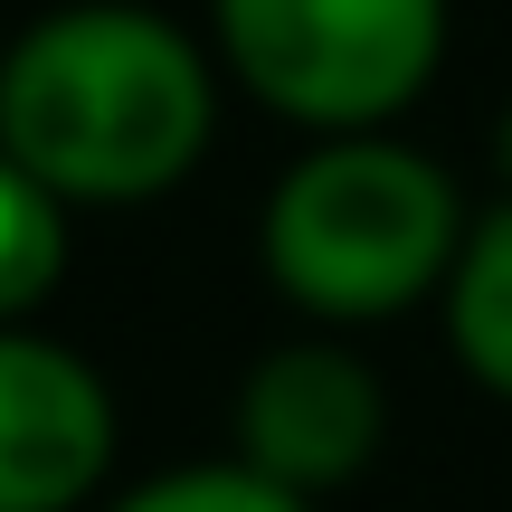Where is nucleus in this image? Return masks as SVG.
Instances as JSON below:
<instances>
[{"mask_svg":"<svg viewBox=\"0 0 512 512\" xmlns=\"http://www.w3.org/2000/svg\"><path fill=\"white\" fill-rule=\"evenodd\" d=\"M494 162H503V190H512V114H503V133H494Z\"/></svg>","mask_w":512,"mask_h":512,"instance_id":"1a4fd4ad","label":"nucleus"},{"mask_svg":"<svg viewBox=\"0 0 512 512\" xmlns=\"http://www.w3.org/2000/svg\"><path fill=\"white\" fill-rule=\"evenodd\" d=\"M114 465V389L86 351L0 323V512H76Z\"/></svg>","mask_w":512,"mask_h":512,"instance_id":"39448f33","label":"nucleus"},{"mask_svg":"<svg viewBox=\"0 0 512 512\" xmlns=\"http://www.w3.org/2000/svg\"><path fill=\"white\" fill-rule=\"evenodd\" d=\"M465 190L418 143L370 133H313V152L266 200V275L323 323H389L418 294H446L465 247Z\"/></svg>","mask_w":512,"mask_h":512,"instance_id":"f03ea898","label":"nucleus"},{"mask_svg":"<svg viewBox=\"0 0 512 512\" xmlns=\"http://www.w3.org/2000/svg\"><path fill=\"white\" fill-rule=\"evenodd\" d=\"M67 275V200L19 152H0V323H29Z\"/></svg>","mask_w":512,"mask_h":512,"instance_id":"0eeeda50","label":"nucleus"},{"mask_svg":"<svg viewBox=\"0 0 512 512\" xmlns=\"http://www.w3.org/2000/svg\"><path fill=\"white\" fill-rule=\"evenodd\" d=\"M105 512H313V494H294V484L256 475L247 456H228V465L152 475V484H133V494H114Z\"/></svg>","mask_w":512,"mask_h":512,"instance_id":"6e6552de","label":"nucleus"},{"mask_svg":"<svg viewBox=\"0 0 512 512\" xmlns=\"http://www.w3.org/2000/svg\"><path fill=\"white\" fill-rule=\"evenodd\" d=\"M219 133V76L200 38L133 0H76L0 57V152L38 171L57 200H162L190 181Z\"/></svg>","mask_w":512,"mask_h":512,"instance_id":"f257e3e1","label":"nucleus"},{"mask_svg":"<svg viewBox=\"0 0 512 512\" xmlns=\"http://www.w3.org/2000/svg\"><path fill=\"white\" fill-rule=\"evenodd\" d=\"M389 437V389L342 342H275L238 380V456L294 494L351 484Z\"/></svg>","mask_w":512,"mask_h":512,"instance_id":"20e7f679","label":"nucleus"},{"mask_svg":"<svg viewBox=\"0 0 512 512\" xmlns=\"http://www.w3.org/2000/svg\"><path fill=\"white\" fill-rule=\"evenodd\" d=\"M446 342L494 399H512V190L465 228L446 266Z\"/></svg>","mask_w":512,"mask_h":512,"instance_id":"423d86ee","label":"nucleus"},{"mask_svg":"<svg viewBox=\"0 0 512 512\" xmlns=\"http://www.w3.org/2000/svg\"><path fill=\"white\" fill-rule=\"evenodd\" d=\"M219 57L304 133H370L427 95L446 0H209Z\"/></svg>","mask_w":512,"mask_h":512,"instance_id":"7ed1b4c3","label":"nucleus"}]
</instances>
